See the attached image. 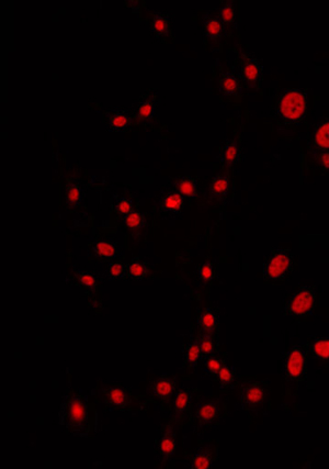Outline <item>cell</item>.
I'll use <instances>...</instances> for the list:
<instances>
[{"instance_id": "15", "label": "cell", "mask_w": 329, "mask_h": 469, "mask_svg": "<svg viewBox=\"0 0 329 469\" xmlns=\"http://www.w3.org/2000/svg\"><path fill=\"white\" fill-rule=\"evenodd\" d=\"M130 118L129 115L123 113H117L111 115L110 126L115 131H123L129 127Z\"/></svg>"}, {"instance_id": "27", "label": "cell", "mask_w": 329, "mask_h": 469, "mask_svg": "<svg viewBox=\"0 0 329 469\" xmlns=\"http://www.w3.org/2000/svg\"><path fill=\"white\" fill-rule=\"evenodd\" d=\"M143 222H144L143 216L138 212L130 213L129 216L125 218V225L129 227H131V229H139V227L143 225Z\"/></svg>"}, {"instance_id": "31", "label": "cell", "mask_w": 329, "mask_h": 469, "mask_svg": "<svg viewBox=\"0 0 329 469\" xmlns=\"http://www.w3.org/2000/svg\"><path fill=\"white\" fill-rule=\"evenodd\" d=\"M199 275H200V278L202 279L203 281H211L213 277V266L210 262H207V263H204L202 266H201V268L199 270Z\"/></svg>"}, {"instance_id": "18", "label": "cell", "mask_w": 329, "mask_h": 469, "mask_svg": "<svg viewBox=\"0 0 329 469\" xmlns=\"http://www.w3.org/2000/svg\"><path fill=\"white\" fill-rule=\"evenodd\" d=\"M178 190L180 193L188 197H193L196 193V185L193 179L189 177H183L178 184Z\"/></svg>"}, {"instance_id": "28", "label": "cell", "mask_w": 329, "mask_h": 469, "mask_svg": "<svg viewBox=\"0 0 329 469\" xmlns=\"http://www.w3.org/2000/svg\"><path fill=\"white\" fill-rule=\"evenodd\" d=\"M243 73H245V76L247 79L250 81H254L257 79L260 75L259 66L255 63H248L245 66V68H243Z\"/></svg>"}, {"instance_id": "33", "label": "cell", "mask_w": 329, "mask_h": 469, "mask_svg": "<svg viewBox=\"0 0 329 469\" xmlns=\"http://www.w3.org/2000/svg\"><path fill=\"white\" fill-rule=\"evenodd\" d=\"M139 113L140 117L144 118V119L151 117V115H152L153 113H154L153 102H151V101H144V102L140 103L139 108Z\"/></svg>"}, {"instance_id": "20", "label": "cell", "mask_w": 329, "mask_h": 469, "mask_svg": "<svg viewBox=\"0 0 329 469\" xmlns=\"http://www.w3.org/2000/svg\"><path fill=\"white\" fill-rule=\"evenodd\" d=\"M201 355L200 348L198 346V343H191L188 345L185 350V358L188 364L194 365L198 361L199 357Z\"/></svg>"}, {"instance_id": "8", "label": "cell", "mask_w": 329, "mask_h": 469, "mask_svg": "<svg viewBox=\"0 0 329 469\" xmlns=\"http://www.w3.org/2000/svg\"><path fill=\"white\" fill-rule=\"evenodd\" d=\"M217 414H219V407L216 403H203L196 411V420L199 421L200 425H207L214 421Z\"/></svg>"}, {"instance_id": "19", "label": "cell", "mask_w": 329, "mask_h": 469, "mask_svg": "<svg viewBox=\"0 0 329 469\" xmlns=\"http://www.w3.org/2000/svg\"><path fill=\"white\" fill-rule=\"evenodd\" d=\"M238 157V148L235 143L226 144L222 150V158L226 164H233Z\"/></svg>"}, {"instance_id": "39", "label": "cell", "mask_w": 329, "mask_h": 469, "mask_svg": "<svg viewBox=\"0 0 329 469\" xmlns=\"http://www.w3.org/2000/svg\"><path fill=\"white\" fill-rule=\"evenodd\" d=\"M322 162L325 167L329 169V153H325L322 157Z\"/></svg>"}, {"instance_id": "37", "label": "cell", "mask_w": 329, "mask_h": 469, "mask_svg": "<svg viewBox=\"0 0 329 469\" xmlns=\"http://www.w3.org/2000/svg\"><path fill=\"white\" fill-rule=\"evenodd\" d=\"M222 18H223L224 21H226V22H229V21H232L233 18H234V10H233V7H232V3L230 2H227V5H226L223 9H222Z\"/></svg>"}, {"instance_id": "35", "label": "cell", "mask_w": 329, "mask_h": 469, "mask_svg": "<svg viewBox=\"0 0 329 469\" xmlns=\"http://www.w3.org/2000/svg\"><path fill=\"white\" fill-rule=\"evenodd\" d=\"M222 367L223 365L219 359H208L207 361V372L211 375H219Z\"/></svg>"}, {"instance_id": "38", "label": "cell", "mask_w": 329, "mask_h": 469, "mask_svg": "<svg viewBox=\"0 0 329 469\" xmlns=\"http://www.w3.org/2000/svg\"><path fill=\"white\" fill-rule=\"evenodd\" d=\"M124 270L121 264H112L110 267V275L112 278H119L122 276V274Z\"/></svg>"}, {"instance_id": "29", "label": "cell", "mask_w": 329, "mask_h": 469, "mask_svg": "<svg viewBox=\"0 0 329 469\" xmlns=\"http://www.w3.org/2000/svg\"><path fill=\"white\" fill-rule=\"evenodd\" d=\"M77 279H78L80 283H83L84 286H86L88 288H93L96 285V278L93 275L87 272H78L76 274Z\"/></svg>"}, {"instance_id": "11", "label": "cell", "mask_w": 329, "mask_h": 469, "mask_svg": "<svg viewBox=\"0 0 329 469\" xmlns=\"http://www.w3.org/2000/svg\"><path fill=\"white\" fill-rule=\"evenodd\" d=\"M190 401H191V389L183 388L181 390H179L173 400L174 411H176L177 414H182V413L187 410L188 407H189Z\"/></svg>"}, {"instance_id": "5", "label": "cell", "mask_w": 329, "mask_h": 469, "mask_svg": "<svg viewBox=\"0 0 329 469\" xmlns=\"http://www.w3.org/2000/svg\"><path fill=\"white\" fill-rule=\"evenodd\" d=\"M305 365V356L300 348H294L286 357L285 374L290 378H296L300 376Z\"/></svg>"}, {"instance_id": "17", "label": "cell", "mask_w": 329, "mask_h": 469, "mask_svg": "<svg viewBox=\"0 0 329 469\" xmlns=\"http://www.w3.org/2000/svg\"><path fill=\"white\" fill-rule=\"evenodd\" d=\"M228 189V179L225 176H217L211 184L210 190L214 196H222L227 191Z\"/></svg>"}, {"instance_id": "9", "label": "cell", "mask_w": 329, "mask_h": 469, "mask_svg": "<svg viewBox=\"0 0 329 469\" xmlns=\"http://www.w3.org/2000/svg\"><path fill=\"white\" fill-rule=\"evenodd\" d=\"M106 401L110 403L112 407L115 408H123L127 404V397L125 394V391L117 387H111L110 389L106 390L105 394Z\"/></svg>"}, {"instance_id": "16", "label": "cell", "mask_w": 329, "mask_h": 469, "mask_svg": "<svg viewBox=\"0 0 329 469\" xmlns=\"http://www.w3.org/2000/svg\"><path fill=\"white\" fill-rule=\"evenodd\" d=\"M217 323V318L215 313L211 310H207L203 313H201L199 317V324L201 328L205 331H211L215 328Z\"/></svg>"}, {"instance_id": "21", "label": "cell", "mask_w": 329, "mask_h": 469, "mask_svg": "<svg viewBox=\"0 0 329 469\" xmlns=\"http://www.w3.org/2000/svg\"><path fill=\"white\" fill-rule=\"evenodd\" d=\"M220 87L222 93H224L226 94H232L235 93V90L237 89V80L234 76L228 75L221 79Z\"/></svg>"}, {"instance_id": "26", "label": "cell", "mask_w": 329, "mask_h": 469, "mask_svg": "<svg viewBox=\"0 0 329 469\" xmlns=\"http://www.w3.org/2000/svg\"><path fill=\"white\" fill-rule=\"evenodd\" d=\"M66 200L68 205H76L80 200V189L75 185H69L66 189Z\"/></svg>"}, {"instance_id": "32", "label": "cell", "mask_w": 329, "mask_h": 469, "mask_svg": "<svg viewBox=\"0 0 329 469\" xmlns=\"http://www.w3.org/2000/svg\"><path fill=\"white\" fill-rule=\"evenodd\" d=\"M115 209L117 211L121 214H127L131 212L132 210V202L130 200L125 199V198H122L118 201V204L115 205Z\"/></svg>"}, {"instance_id": "36", "label": "cell", "mask_w": 329, "mask_h": 469, "mask_svg": "<svg viewBox=\"0 0 329 469\" xmlns=\"http://www.w3.org/2000/svg\"><path fill=\"white\" fill-rule=\"evenodd\" d=\"M205 29L210 36L215 37L221 32V23L217 20H210L205 24Z\"/></svg>"}, {"instance_id": "6", "label": "cell", "mask_w": 329, "mask_h": 469, "mask_svg": "<svg viewBox=\"0 0 329 469\" xmlns=\"http://www.w3.org/2000/svg\"><path fill=\"white\" fill-rule=\"evenodd\" d=\"M214 465V454L208 446L200 447L199 450L192 456L186 468L190 469H208Z\"/></svg>"}, {"instance_id": "12", "label": "cell", "mask_w": 329, "mask_h": 469, "mask_svg": "<svg viewBox=\"0 0 329 469\" xmlns=\"http://www.w3.org/2000/svg\"><path fill=\"white\" fill-rule=\"evenodd\" d=\"M174 389V381L170 378H160L159 380L156 381L154 386V394L157 398L164 399L173 393Z\"/></svg>"}, {"instance_id": "30", "label": "cell", "mask_w": 329, "mask_h": 469, "mask_svg": "<svg viewBox=\"0 0 329 469\" xmlns=\"http://www.w3.org/2000/svg\"><path fill=\"white\" fill-rule=\"evenodd\" d=\"M154 28L157 32L166 33L168 31V20L165 16L157 15L154 18Z\"/></svg>"}, {"instance_id": "34", "label": "cell", "mask_w": 329, "mask_h": 469, "mask_svg": "<svg viewBox=\"0 0 329 469\" xmlns=\"http://www.w3.org/2000/svg\"><path fill=\"white\" fill-rule=\"evenodd\" d=\"M219 378L222 385H229L233 381V373L228 367L223 366L219 373Z\"/></svg>"}, {"instance_id": "2", "label": "cell", "mask_w": 329, "mask_h": 469, "mask_svg": "<svg viewBox=\"0 0 329 469\" xmlns=\"http://www.w3.org/2000/svg\"><path fill=\"white\" fill-rule=\"evenodd\" d=\"M315 302V292L311 287H303L290 297L284 305V316H301L309 312Z\"/></svg>"}, {"instance_id": "7", "label": "cell", "mask_w": 329, "mask_h": 469, "mask_svg": "<svg viewBox=\"0 0 329 469\" xmlns=\"http://www.w3.org/2000/svg\"><path fill=\"white\" fill-rule=\"evenodd\" d=\"M176 450V434H174L173 428L169 427L162 434V438L159 443V454L162 460H167L173 457Z\"/></svg>"}, {"instance_id": "24", "label": "cell", "mask_w": 329, "mask_h": 469, "mask_svg": "<svg viewBox=\"0 0 329 469\" xmlns=\"http://www.w3.org/2000/svg\"><path fill=\"white\" fill-rule=\"evenodd\" d=\"M147 273V267L142 263H133L130 266V276L134 281H140Z\"/></svg>"}, {"instance_id": "25", "label": "cell", "mask_w": 329, "mask_h": 469, "mask_svg": "<svg viewBox=\"0 0 329 469\" xmlns=\"http://www.w3.org/2000/svg\"><path fill=\"white\" fill-rule=\"evenodd\" d=\"M314 352L316 355L323 358H328L329 357V339L324 338L314 344Z\"/></svg>"}, {"instance_id": "10", "label": "cell", "mask_w": 329, "mask_h": 469, "mask_svg": "<svg viewBox=\"0 0 329 469\" xmlns=\"http://www.w3.org/2000/svg\"><path fill=\"white\" fill-rule=\"evenodd\" d=\"M263 390L261 387L258 386H251L243 390L242 393V402L246 406L253 407L262 401L263 399Z\"/></svg>"}, {"instance_id": "23", "label": "cell", "mask_w": 329, "mask_h": 469, "mask_svg": "<svg viewBox=\"0 0 329 469\" xmlns=\"http://www.w3.org/2000/svg\"><path fill=\"white\" fill-rule=\"evenodd\" d=\"M196 343H198V346L200 348L201 355H210L214 350V344H213L212 338L208 337V335L200 338Z\"/></svg>"}, {"instance_id": "1", "label": "cell", "mask_w": 329, "mask_h": 469, "mask_svg": "<svg viewBox=\"0 0 329 469\" xmlns=\"http://www.w3.org/2000/svg\"><path fill=\"white\" fill-rule=\"evenodd\" d=\"M58 423L64 431L77 437H87L90 431L87 398L78 388L65 391L58 414Z\"/></svg>"}, {"instance_id": "13", "label": "cell", "mask_w": 329, "mask_h": 469, "mask_svg": "<svg viewBox=\"0 0 329 469\" xmlns=\"http://www.w3.org/2000/svg\"><path fill=\"white\" fill-rule=\"evenodd\" d=\"M182 206V196L180 193H170L161 201V208L167 212H178Z\"/></svg>"}, {"instance_id": "22", "label": "cell", "mask_w": 329, "mask_h": 469, "mask_svg": "<svg viewBox=\"0 0 329 469\" xmlns=\"http://www.w3.org/2000/svg\"><path fill=\"white\" fill-rule=\"evenodd\" d=\"M316 141L318 145L323 148H329V121L325 122L322 127L318 129L316 134Z\"/></svg>"}, {"instance_id": "14", "label": "cell", "mask_w": 329, "mask_h": 469, "mask_svg": "<svg viewBox=\"0 0 329 469\" xmlns=\"http://www.w3.org/2000/svg\"><path fill=\"white\" fill-rule=\"evenodd\" d=\"M95 252L99 256L112 258L118 255V248L113 243L110 242H99L95 245Z\"/></svg>"}, {"instance_id": "4", "label": "cell", "mask_w": 329, "mask_h": 469, "mask_svg": "<svg viewBox=\"0 0 329 469\" xmlns=\"http://www.w3.org/2000/svg\"><path fill=\"white\" fill-rule=\"evenodd\" d=\"M290 257L286 253L281 252L273 255L264 266V275L269 279H277L283 276L290 267Z\"/></svg>"}, {"instance_id": "3", "label": "cell", "mask_w": 329, "mask_h": 469, "mask_svg": "<svg viewBox=\"0 0 329 469\" xmlns=\"http://www.w3.org/2000/svg\"><path fill=\"white\" fill-rule=\"evenodd\" d=\"M280 111L286 119H297L305 111V98L301 93L290 92L282 98Z\"/></svg>"}]
</instances>
